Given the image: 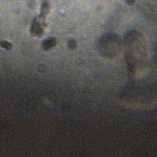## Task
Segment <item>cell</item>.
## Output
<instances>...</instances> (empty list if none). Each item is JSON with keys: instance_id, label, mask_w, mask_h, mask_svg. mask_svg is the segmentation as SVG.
<instances>
[{"instance_id": "obj_1", "label": "cell", "mask_w": 157, "mask_h": 157, "mask_svg": "<svg viewBox=\"0 0 157 157\" xmlns=\"http://www.w3.org/2000/svg\"><path fill=\"white\" fill-rule=\"evenodd\" d=\"M123 42L129 73L132 76L144 73L148 64V51L142 34L136 30L129 31Z\"/></svg>"}, {"instance_id": "obj_2", "label": "cell", "mask_w": 157, "mask_h": 157, "mask_svg": "<svg viewBox=\"0 0 157 157\" xmlns=\"http://www.w3.org/2000/svg\"><path fill=\"white\" fill-rule=\"evenodd\" d=\"M123 47V42L115 33H107L102 36L98 43L99 54L106 59H114L118 56Z\"/></svg>"}, {"instance_id": "obj_3", "label": "cell", "mask_w": 157, "mask_h": 157, "mask_svg": "<svg viewBox=\"0 0 157 157\" xmlns=\"http://www.w3.org/2000/svg\"><path fill=\"white\" fill-rule=\"evenodd\" d=\"M55 44V40L54 39H50L45 41V44H44L47 48H50L53 47Z\"/></svg>"}, {"instance_id": "obj_4", "label": "cell", "mask_w": 157, "mask_h": 157, "mask_svg": "<svg viewBox=\"0 0 157 157\" xmlns=\"http://www.w3.org/2000/svg\"><path fill=\"white\" fill-rule=\"evenodd\" d=\"M126 1H127V2L128 3V4H132V3H133L134 2V0H126Z\"/></svg>"}, {"instance_id": "obj_5", "label": "cell", "mask_w": 157, "mask_h": 157, "mask_svg": "<svg viewBox=\"0 0 157 157\" xmlns=\"http://www.w3.org/2000/svg\"><path fill=\"white\" fill-rule=\"evenodd\" d=\"M156 56H157V45H156Z\"/></svg>"}]
</instances>
